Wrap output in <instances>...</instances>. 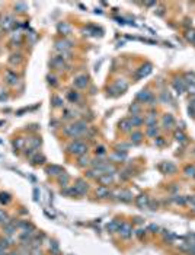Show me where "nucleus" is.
<instances>
[{"label":"nucleus","mask_w":195,"mask_h":255,"mask_svg":"<svg viewBox=\"0 0 195 255\" xmlns=\"http://www.w3.org/2000/svg\"><path fill=\"white\" fill-rule=\"evenodd\" d=\"M86 130H88V125H86V123H83V121H79V123L73 124V125H68V127L64 128L66 134H68L70 137L80 136V134H83Z\"/></svg>","instance_id":"obj_1"},{"label":"nucleus","mask_w":195,"mask_h":255,"mask_svg":"<svg viewBox=\"0 0 195 255\" xmlns=\"http://www.w3.org/2000/svg\"><path fill=\"white\" fill-rule=\"evenodd\" d=\"M88 147H86L85 143H82V141H74L72 145L68 146V152L73 153V155H77V156H82V155H85Z\"/></svg>","instance_id":"obj_2"},{"label":"nucleus","mask_w":195,"mask_h":255,"mask_svg":"<svg viewBox=\"0 0 195 255\" xmlns=\"http://www.w3.org/2000/svg\"><path fill=\"white\" fill-rule=\"evenodd\" d=\"M73 188H74V191H76L77 196H83V194H86V191H88V184H86V181H83V179H77L76 185Z\"/></svg>","instance_id":"obj_3"},{"label":"nucleus","mask_w":195,"mask_h":255,"mask_svg":"<svg viewBox=\"0 0 195 255\" xmlns=\"http://www.w3.org/2000/svg\"><path fill=\"white\" fill-rule=\"evenodd\" d=\"M118 232L121 233V236H122V238L128 239V238H131V235H132V227L130 225H127V223H121Z\"/></svg>","instance_id":"obj_4"},{"label":"nucleus","mask_w":195,"mask_h":255,"mask_svg":"<svg viewBox=\"0 0 195 255\" xmlns=\"http://www.w3.org/2000/svg\"><path fill=\"white\" fill-rule=\"evenodd\" d=\"M0 23H2V26H3L4 31H9L13 25H15V19H13L12 16H9V15H8V16H4L3 19H2V22H0Z\"/></svg>","instance_id":"obj_5"},{"label":"nucleus","mask_w":195,"mask_h":255,"mask_svg":"<svg viewBox=\"0 0 195 255\" xmlns=\"http://www.w3.org/2000/svg\"><path fill=\"white\" fill-rule=\"evenodd\" d=\"M173 88H175V90H176L178 94H182L183 90H185V88H187L185 80H182V79H176V80H173Z\"/></svg>","instance_id":"obj_6"},{"label":"nucleus","mask_w":195,"mask_h":255,"mask_svg":"<svg viewBox=\"0 0 195 255\" xmlns=\"http://www.w3.org/2000/svg\"><path fill=\"white\" fill-rule=\"evenodd\" d=\"M137 206L140 208H146L148 206V197L146 196V194H141V196L137 197V200H136Z\"/></svg>","instance_id":"obj_7"},{"label":"nucleus","mask_w":195,"mask_h":255,"mask_svg":"<svg viewBox=\"0 0 195 255\" xmlns=\"http://www.w3.org/2000/svg\"><path fill=\"white\" fill-rule=\"evenodd\" d=\"M152 73V64H144V66H141L138 73H137V76L138 77H146L147 74Z\"/></svg>","instance_id":"obj_8"},{"label":"nucleus","mask_w":195,"mask_h":255,"mask_svg":"<svg viewBox=\"0 0 195 255\" xmlns=\"http://www.w3.org/2000/svg\"><path fill=\"white\" fill-rule=\"evenodd\" d=\"M109 188L108 187H103V185H101V187L96 190V196L99 197V198H106V197H109Z\"/></svg>","instance_id":"obj_9"},{"label":"nucleus","mask_w":195,"mask_h":255,"mask_svg":"<svg viewBox=\"0 0 195 255\" xmlns=\"http://www.w3.org/2000/svg\"><path fill=\"white\" fill-rule=\"evenodd\" d=\"M160 168L165 171L166 174H173L175 171H176V168H175V165L172 163V162H163V163L160 165Z\"/></svg>","instance_id":"obj_10"},{"label":"nucleus","mask_w":195,"mask_h":255,"mask_svg":"<svg viewBox=\"0 0 195 255\" xmlns=\"http://www.w3.org/2000/svg\"><path fill=\"white\" fill-rule=\"evenodd\" d=\"M74 86L76 88H86L88 86V77L86 76H79L77 79H74Z\"/></svg>","instance_id":"obj_11"},{"label":"nucleus","mask_w":195,"mask_h":255,"mask_svg":"<svg viewBox=\"0 0 195 255\" xmlns=\"http://www.w3.org/2000/svg\"><path fill=\"white\" fill-rule=\"evenodd\" d=\"M99 182L103 185V187H106V185H109L111 182H112V175L109 174H103L102 176H99Z\"/></svg>","instance_id":"obj_12"},{"label":"nucleus","mask_w":195,"mask_h":255,"mask_svg":"<svg viewBox=\"0 0 195 255\" xmlns=\"http://www.w3.org/2000/svg\"><path fill=\"white\" fill-rule=\"evenodd\" d=\"M137 99H138V101L147 102V101H150V99H152V94H150L148 90H141L140 94L137 95Z\"/></svg>","instance_id":"obj_13"},{"label":"nucleus","mask_w":195,"mask_h":255,"mask_svg":"<svg viewBox=\"0 0 195 255\" xmlns=\"http://www.w3.org/2000/svg\"><path fill=\"white\" fill-rule=\"evenodd\" d=\"M162 123H163V125H165L166 128H169V127H172V125H173L175 120H173V117H172L170 114H168V115H165V117H163Z\"/></svg>","instance_id":"obj_14"},{"label":"nucleus","mask_w":195,"mask_h":255,"mask_svg":"<svg viewBox=\"0 0 195 255\" xmlns=\"http://www.w3.org/2000/svg\"><path fill=\"white\" fill-rule=\"evenodd\" d=\"M118 198L122 201H131L132 200V194L130 191H119L118 192Z\"/></svg>","instance_id":"obj_15"},{"label":"nucleus","mask_w":195,"mask_h":255,"mask_svg":"<svg viewBox=\"0 0 195 255\" xmlns=\"http://www.w3.org/2000/svg\"><path fill=\"white\" fill-rule=\"evenodd\" d=\"M47 172H48L50 175H54V176H55V175H61V174H63L61 168H60V166H55V165L48 166V168H47Z\"/></svg>","instance_id":"obj_16"},{"label":"nucleus","mask_w":195,"mask_h":255,"mask_svg":"<svg viewBox=\"0 0 195 255\" xmlns=\"http://www.w3.org/2000/svg\"><path fill=\"white\" fill-rule=\"evenodd\" d=\"M119 127L122 128L124 131H128V130H131L132 124H131V121H130V120L124 118V120H121V121H119Z\"/></svg>","instance_id":"obj_17"},{"label":"nucleus","mask_w":195,"mask_h":255,"mask_svg":"<svg viewBox=\"0 0 195 255\" xmlns=\"http://www.w3.org/2000/svg\"><path fill=\"white\" fill-rule=\"evenodd\" d=\"M0 223H2L3 226L9 225V223H12V222H10V219H9V216L4 213V210H0Z\"/></svg>","instance_id":"obj_18"},{"label":"nucleus","mask_w":195,"mask_h":255,"mask_svg":"<svg viewBox=\"0 0 195 255\" xmlns=\"http://www.w3.org/2000/svg\"><path fill=\"white\" fill-rule=\"evenodd\" d=\"M4 233L6 235H13L15 232H16V225L15 223H9V225L4 226Z\"/></svg>","instance_id":"obj_19"},{"label":"nucleus","mask_w":195,"mask_h":255,"mask_svg":"<svg viewBox=\"0 0 195 255\" xmlns=\"http://www.w3.org/2000/svg\"><path fill=\"white\" fill-rule=\"evenodd\" d=\"M72 47V43H68V41H58L57 43V45H55V48L57 50H67V48Z\"/></svg>","instance_id":"obj_20"},{"label":"nucleus","mask_w":195,"mask_h":255,"mask_svg":"<svg viewBox=\"0 0 195 255\" xmlns=\"http://www.w3.org/2000/svg\"><path fill=\"white\" fill-rule=\"evenodd\" d=\"M144 123L147 124L148 127H154V125H156V115H154V114H150L147 118L144 120Z\"/></svg>","instance_id":"obj_21"},{"label":"nucleus","mask_w":195,"mask_h":255,"mask_svg":"<svg viewBox=\"0 0 195 255\" xmlns=\"http://www.w3.org/2000/svg\"><path fill=\"white\" fill-rule=\"evenodd\" d=\"M119 226H121V223H119V222H111V223H109V225H108V230H109V232H118V230H119Z\"/></svg>","instance_id":"obj_22"},{"label":"nucleus","mask_w":195,"mask_h":255,"mask_svg":"<svg viewBox=\"0 0 195 255\" xmlns=\"http://www.w3.org/2000/svg\"><path fill=\"white\" fill-rule=\"evenodd\" d=\"M68 179H70V178H68V175H67V174H64V172H63V174H61V175L58 176V182L61 184L63 187H67Z\"/></svg>","instance_id":"obj_23"},{"label":"nucleus","mask_w":195,"mask_h":255,"mask_svg":"<svg viewBox=\"0 0 195 255\" xmlns=\"http://www.w3.org/2000/svg\"><path fill=\"white\" fill-rule=\"evenodd\" d=\"M58 31H60V32H63L64 35H67V34H70V26H68L67 23H64V22H63V23H60V25H58Z\"/></svg>","instance_id":"obj_24"},{"label":"nucleus","mask_w":195,"mask_h":255,"mask_svg":"<svg viewBox=\"0 0 195 255\" xmlns=\"http://www.w3.org/2000/svg\"><path fill=\"white\" fill-rule=\"evenodd\" d=\"M132 124V127H136V125H141V124L144 123V120H141L140 117H137V115H132V118L130 120Z\"/></svg>","instance_id":"obj_25"},{"label":"nucleus","mask_w":195,"mask_h":255,"mask_svg":"<svg viewBox=\"0 0 195 255\" xmlns=\"http://www.w3.org/2000/svg\"><path fill=\"white\" fill-rule=\"evenodd\" d=\"M9 201H10V194H8V192H0V203L8 204Z\"/></svg>","instance_id":"obj_26"},{"label":"nucleus","mask_w":195,"mask_h":255,"mask_svg":"<svg viewBox=\"0 0 195 255\" xmlns=\"http://www.w3.org/2000/svg\"><path fill=\"white\" fill-rule=\"evenodd\" d=\"M185 37H187V39H188V41H189V43L195 44V31H192V29L187 31V34H185Z\"/></svg>","instance_id":"obj_27"},{"label":"nucleus","mask_w":195,"mask_h":255,"mask_svg":"<svg viewBox=\"0 0 195 255\" xmlns=\"http://www.w3.org/2000/svg\"><path fill=\"white\" fill-rule=\"evenodd\" d=\"M185 175L195 178V166H187V168H185Z\"/></svg>","instance_id":"obj_28"},{"label":"nucleus","mask_w":195,"mask_h":255,"mask_svg":"<svg viewBox=\"0 0 195 255\" xmlns=\"http://www.w3.org/2000/svg\"><path fill=\"white\" fill-rule=\"evenodd\" d=\"M117 88H118V89L121 90V92H124V90H125V89H127V88H128V85H127V82L121 79V80H118V82H117Z\"/></svg>","instance_id":"obj_29"},{"label":"nucleus","mask_w":195,"mask_h":255,"mask_svg":"<svg viewBox=\"0 0 195 255\" xmlns=\"http://www.w3.org/2000/svg\"><path fill=\"white\" fill-rule=\"evenodd\" d=\"M141 133L140 131H136V133H132L131 134V140L134 141V143H140V140H141Z\"/></svg>","instance_id":"obj_30"},{"label":"nucleus","mask_w":195,"mask_h":255,"mask_svg":"<svg viewBox=\"0 0 195 255\" xmlns=\"http://www.w3.org/2000/svg\"><path fill=\"white\" fill-rule=\"evenodd\" d=\"M52 66H57V67H63V66H64L63 57H55V59L52 60Z\"/></svg>","instance_id":"obj_31"},{"label":"nucleus","mask_w":195,"mask_h":255,"mask_svg":"<svg viewBox=\"0 0 195 255\" xmlns=\"http://www.w3.org/2000/svg\"><path fill=\"white\" fill-rule=\"evenodd\" d=\"M175 139H176L178 141H181V143H182V141H185L187 136H185V134H183L182 131H175Z\"/></svg>","instance_id":"obj_32"},{"label":"nucleus","mask_w":195,"mask_h":255,"mask_svg":"<svg viewBox=\"0 0 195 255\" xmlns=\"http://www.w3.org/2000/svg\"><path fill=\"white\" fill-rule=\"evenodd\" d=\"M157 133H159V130L156 128V125H154V127H148L147 134H148L150 137H156V136H157Z\"/></svg>","instance_id":"obj_33"},{"label":"nucleus","mask_w":195,"mask_h":255,"mask_svg":"<svg viewBox=\"0 0 195 255\" xmlns=\"http://www.w3.org/2000/svg\"><path fill=\"white\" fill-rule=\"evenodd\" d=\"M15 10H18V12H25V10H26V4L25 3H16V4H15Z\"/></svg>","instance_id":"obj_34"},{"label":"nucleus","mask_w":195,"mask_h":255,"mask_svg":"<svg viewBox=\"0 0 195 255\" xmlns=\"http://www.w3.org/2000/svg\"><path fill=\"white\" fill-rule=\"evenodd\" d=\"M173 201H175L176 204H181V206H183V204L187 203V198H185V197L178 196V197H175V198H173Z\"/></svg>","instance_id":"obj_35"},{"label":"nucleus","mask_w":195,"mask_h":255,"mask_svg":"<svg viewBox=\"0 0 195 255\" xmlns=\"http://www.w3.org/2000/svg\"><path fill=\"white\" fill-rule=\"evenodd\" d=\"M32 161H34V163H42V162L45 161V157H44V156H39V155H37L35 157H32Z\"/></svg>","instance_id":"obj_36"},{"label":"nucleus","mask_w":195,"mask_h":255,"mask_svg":"<svg viewBox=\"0 0 195 255\" xmlns=\"http://www.w3.org/2000/svg\"><path fill=\"white\" fill-rule=\"evenodd\" d=\"M8 79H9V83H12V85L18 82V77H16V76H13L12 73H8Z\"/></svg>","instance_id":"obj_37"},{"label":"nucleus","mask_w":195,"mask_h":255,"mask_svg":"<svg viewBox=\"0 0 195 255\" xmlns=\"http://www.w3.org/2000/svg\"><path fill=\"white\" fill-rule=\"evenodd\" d=\"M21 61V54H13L10 59V63H19Z\"/></svg>","instance_id":"obj_38"},{"label":"nucleus","mask_w":195,"mask_h":255,"mask_svg":"<svg viewBox=\"0 0 195 255\" xmlns=\"http://www.w3.org/2000/svg\"><path fill=\"white\" fill-rule=\"evenodd\" d=\"M130 111L132 112V115H137V112L140 111V106H138V105H131V106H130Z\"/></svg>","instance_id":"obj_39"},{"label":"nucleus","mask_w":195,"mask_h":255,"mask_svg":"<svg viewBox=\"0 0 195 255\" xmlns=\"http://www.w3.org/2000/svg\"><path fill=\"white\" fill-rule=\"evenodd\" d=\"M52 102H54L55 106H61V105H63V101H61L58 96H54V98H52Z\"/></svg>","instance_id":"obj_40"},{"label":"nucleus","mask_w":195,"mask_h":255,"mask_svg":"<svg viewBox=\"0 0 195 255\" xmlns=\"http://www.w3.org/2000/svg\"><path fill=\"white\" fill-rule=\"evenodd\" d=\"M50 249H52V252H58V245H57V242H51V245H50Z\"/></svg>","instance_id":"obj_41"},{"label":"nucleus","mask_w":195,"mask_h":255,"mask_svg":"<svg viewBox=\"0 0 195 255\" xmlns=\"http://www.w3.org/2000/svg\"><path fill=\"white\" fill-rule=\"evenodd\" d=\"M188 90H189L191 95H195V83H189L188 85Z\"/></svg>","instance_id":"obj_42"},{"label":"nucleus","mask_w":195,"mask_h":255,"mask_svg":"<svg viewBox=\"0 0 195 255\" xmlns=\"http://www.w3.org/2000/svg\"><path fill=\"white\" fill-rule=\"evenodd\" d=\"M79 163H80V166H85L89 163V161H88V157H80V159H79Z\"/></svg>","instance_id":"obj_43"},{"label":"nucleus","mask_w":195,"mask_h":255,"mask_svg":"<svg viewBox=\"0 0 195 255\" xmlns=\"http://www.w3.org/2000/svg\"><path fill=\"white\" fill-rule=\"evenodd\" d=\"M31 141H32V146H34V147H37V146L41 145V140H39V139H37V137H34Z\"/></svg>","instance_id":"obj_44"},{"label":"nucleus","mask_w":195,"mask_h":255,"mask_svg":"<svg viewBox=\"0 0 195 255\" xmlns=\"http://www.w3.org/2000/svg\"><path fill=\"white\" fill-rule=\"evenodd\" d=\"M187 203H189V204H192V206H195V196L187 197Z\"/></svg>","instance_id":"obj_45"},{"label":"nucleus","mask_w":195,"mask_h":255,"mask_svg":"<svg viewBox=\"0 0 195 255\" xmlns=\"http://www.w3.org/2000/svg\"><path fill=\"white\" fill-rule=\"evenodd\" d=\"M68 98H70V101H77L79 96H77V94H70L68 95Z\"/></svg>","instance_id":"obj_46"},{"label":"nucleus","mask_w":195,"mask_h":255,"mask_svg":"<svg viewBox=\"0 0 195 255\" xmlns=\"http://www.w3.org/2000/svg\"><path fill=\"white\" fill-rule=\"evenodd\" d=\"M156 145H157V146H162V145H163V139H162V137H157Z\"/></svg>","instance_id":"obj_47"},{"label":"nucleus","mask_w":195,"mask_h":255,"mask_svg":"<svg viewBox=\"0 0 195 255\" xmlns=\"http://www.w3.org/2000/svg\"><path fill=\"white\" fill-rule=\"evenodd\" d=\"M96 153H99V155H103V153H105V149H103V147H99V149H96Z\"/></svg>","instance_id":"obj_48"},{"label":"nucleus","mask_w":195,"mask_h":255,"mask_svg":"<svg viewBox=\"0 0 195 255\" xmlns=\"http://www.w3.org/2000/svg\"><path fill=\"white\" fill-rule=\"evenodd\" d=\"M162 101L168 102V101H169V96H166V94H163V95H162Z\"/></svg>","instance_id":"obj_49"},{"label":"nucleus","mask_w":195,"mask_h":255,"mask_svg":"<svg viewBox=\"0 0 195 255\" xmlns=\"http://www.w3.org/2000/svg\"><path fill=\"white\" fill-rule=\"evenodd\" d=\"M148 229H150V230H153V232H154V230H157V229H159V227H157L156 225H150V227H148Z\"/></svg>","instance_id":"obj_50"},{"label":"nucleus","mask_w":195,"mask_h":255,"mask_svg":"<svg viewBox=\"0 0 195 255\" xmlns=\"http://www.w3.org/2000/svg\"><path fill=\"white\" fill-rule=\"evenodd\" d=\"M144 232H146V230L140 229V230H137V235H138V236H143V233H144Z\"/></svg>","instance_id":"obj_51"},{"label":"nucleus","mask_w":195,"mask_h":255,"mask_svg":"<svg viewBox=\"0 0 195 255\" xmlns=\"http://www.w3.org/2000/svg\"><path fill=\"white\" fill-rule=\"evenodd\" d=\"M10 255H19V252H10Z\"/></svg>","instance_id":"obj_52"},{"label":"nucleus","mask_w":195,"mask_h":255,"mask_svg":"<svg viewBox=\"0 0 195 255\" xmlns=\"http://www.w3.org/2000/svg\"><path fill=\"white\" fill-rule=\"evenodd\" d=\"M0 22H2V18H0Z\"/></svg>","instance_id":"obj_53"},{"label":"nucleus","mask_w":195,"mask_h":255,"mask_svg":"<svg viewBox=\"0 0 195 255\" xmlns=\"http://www.w3.org/2000/svg\"><path fill=\"white\" fill-rule=\"evenodd\" d=\"M194 213H195V208H194Z\"/></svg>","instance_id":"obj_54"}]
</instances>
